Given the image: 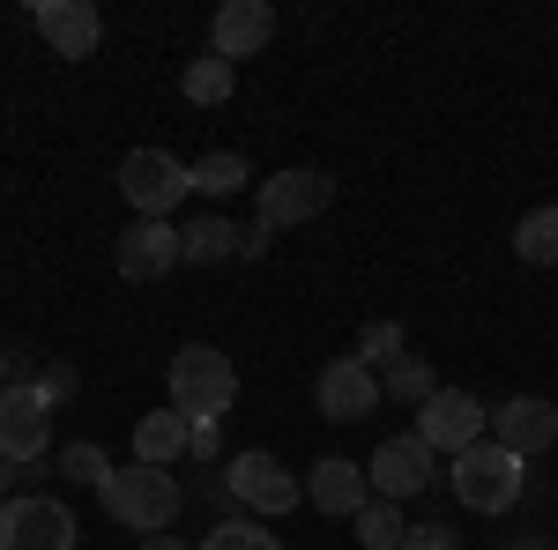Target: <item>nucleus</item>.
Listing matches in <instances>:
<instances>
[{
	"mask_svg": "<svg viewBox=\"0 0 558 550\" xmlns=\"http://www.w3.org/2000/svg\"><path fill=\"white\" fill-rule=\"evenodd\" d=\"M521 468L529 462H514L499 439H476L470 454H454V476H447V484H454V499H462L470 513H507L521 491H529Z\"/></svg>",
	"mask_w": 558,
	"mask_h": 550,
	"instance_id": "obj_3",
	"label": "nucleus"
},
{
	"mask_svg": "<svg viewBox=\"0 0 558 550\" xmlns=\"http://www.w3.org/2000/svg\"><path fill=\"white\" fill-rule=\"evenodd\" d=\"M350 357H357V365H373V372H395V365H402V357H410V335H402V320H373V328H365V335H357V350H350Z\"/></svg>",
	"mask_w": 558,
	"mask_h": 550,
	"instance_id": "obj_22",
	"label": "nucleus"
},
{
	"mask_svg": "<svg viewBox=\"0 0 558 550\" xmlns=\"http://www.w3.org/2000/svg\"><path fill=\"white\" fill-rule=\"evenodd\" d=\"M223 484H231V499L254 513V521H276V513L305 506V484L276 462V454H239V462L223 468Z\"/></svg>",
	"mask_w": 558,
	"mask_h": 550,
	"instance_id": "obj_9",
	"label": "nucleus"
},
{
	"mask_svg": "<svg viewBox=\"0 0 558 550\" xmlns=\"http://www.w3.org/2000/svg\"><path fill=\"white\" fill-rule=\"evenodd\" d=\"M239 246H246V231H239V223H223V216L186 223V260H194V268H209V260H239Z\"/></svg>",
	"mask_w": 558,
	"mask_h": 550,
	"instance_id": "obj_19",
	"label": "nucleus"
},
{
	"mask_svg": "<svg viewBox=\"0 0 558 550\" xmlns=\"http://www.w3.org/2000/svg\"><path fill=\"white\" fill-rule=\"evenodd\" d=\"M0 550H75V513H68V499L15 491L0 506Z\"/></svg>",
	"mask_w": 558,
	"mask_h": 550,
	"instance_id": "obj_5",
	"label": "nucleus"
},
{
	"mask_svg": "<svg viewBox=\"0 0 558 550\" xmlns=\"http://www.w3.org/2000/svg\"><path fill=\"white\" fill-rule=\"evenodd\" d=\"M246 179H254V171H246L239 149H209V157L194 164V194H216V201H223V194H239Z\"/></svg>",
	"mask_w": 558,
	"mask_h": 550,
	"instance_id": "obj_21",
	"label": "nucleus"
},
{
	"mask_svg": "<svg viewBox=\"0 0 558 550\" xmlns=\"http://www.w3.org/2000/svg\"><path fill=\"white\" fill-rule=\"evenodd\" d=\"M336 201V179L328 171H305V164H291V171H276V179H260V209H254V223L276 239V231H291V223H313V216Z\"/></svg>",
	"mask_w": 558,
	"mask_h": 550,
	"instance_id": "obj_6",
	"label": "nucleus"
},
{
	"mask_svg": "<svg viewBox=\"0 0 558 550\" xmlns=\"http://www.w3.org/2000/svg\"><path fill=\"white\" fill-rule=\"evenodd\" d=\"M417 439H425L432 454H470L476 439H492V410L476 402L470 387H439L417 410Z\"/></svg>",
	"mask_w": 558,
	"mask_h": 550,
	"instance_id": "obj_7",
	"label": "nucleus"
},
{
	"mask_svg": "<svg viewBox=\"0 0 558 550\" xmlns=\"http://www.w3.org/2000/svg\"><path fill=\"white\" fill-rule=\"evenodd\" d=\"M179 89H186V105H223V97L239 89V68H231V60H216V52H202V60H186Z\"/></svg>",
	"mask_w": 558,
	"mask_h": 550,
	"instance_id": "obj_20",
	"label": "nucleus"
},
{
	"mask_svg": "<svg viewBox=\"0 0 558 550\" xmlns=\"http://www.w3.org/2000/svg\"><path fill=\"white\" fill-rule=\"evenodd\" d=\"M350 528H357V543H365V550H402V536H410L402 506H387V499H373V506L357 513Z\"/></svg>",
	"mask_w": 558,
	"mask_h": 550,
	"instance_id": "obj_23",
	"label": "nucleus"
},
{
	"mask_svg": "<svg viewBox=\"0 0 558 550\" xmlns=\"http://www.w3.org/2000/svg\"><path fill=\"white\" fill-rule=\"evenodd\" d=\"M15 499V462H0V506Z\"/></svg>",
	"mask_w": 558,
	"mask_h": 550,
	"instance_id": "obj_31",
	"label": "nucleus"
},
{
	"mask_svg": "<svg viewBox=\"0 0 558 550\" xmlns=\"http://www.w3.org/2000/svg\"><path fill=\"white\" fill-rule=\"evenodd\" d=\"M231 402H239V365L216 342H186L172 357V410L194 424H216Z\"/></svg>",
	"mask_w": 558,
	"mask_h": 550,
	"instance_id": "obj_2",
	"label": "nucleus"
},
{
	"mask_svg": "<svg viewBox=\"0 0 558 550\" xmlns=\"http://www.w3.org/2000/svg\"><path fill=\"white\" fill-rule=\"evenodd\" d=\"M134 550H186V543H179V536H142Z\"/></svg>",
	"mask_w": 558,
	"mask_h": 550,
	"instance_id": "obj_30",
	"label": "nucleus"
},
{
	"mask_svg": "<svg viewBox=\"0 0 558 550\" xmlns=\"http://www.w3.org/2000/svg\"><path fill=\"white\" fill-rule=\"evenodd\" d=\"M492 439H499L514 462H536L544 447H558V402H544V394L499 402V410H492Z\"/></svg>",
	"mask_w": 558,
	"mask_h": 550,
	"instance_id": "obj_13",
	"label": "nucleus"
},
{
	"mask_svg": "<svg viewBox=\"0 0 558 550\" xmlns=\"http://www.w3.org/2000/svg\"><path fill=\"white\" fill-rule=\"evenodd\" d=\"M0 387H15V372H8V350H0Z\"/></svg>",
	"mask_w": 558,
	"mask_h": 550,
	"instance_id": "obj_32",
	"label": "nucleus"
},
{
	"mask_svg": "<svg viewBox=\"0 0 558 550\" xmlns=\"http://www.w3.org/2000/svg\"><path fill=\"white\" fill-rule=\"evenodd\" d=\"M507 550H558V536H514Z\"/></svg>",
	"mask_w": 558,
	"mask_h": 550,
	"instance_id": "obj_29",
	"label": "nucleus"
},
{
	"mask_svg": "<svg viewBox=\"0 0 558 550\" xmlns=\"http://www.w3.org/2000/svg\"><path fill=\"white\" fill-rule=\"evenodd\" d=\"M305 499L320 513H336V521H357V513L373 506V484H365V468L343 462V454H328V462L305 476Z\"/></svg>",
	"mask_w": 558,
	"mask_h": 550,
	"instance_id": "obj_16",
	"label": "nucleus"
},
{
	"mask_svg": "<svg viewBox=\"0 0 558 550\" xmlns=\"http://www.w3.org/2000/svg\"><path fill=\"white\" fill-rule=\"evenodd\" d=\"M402 550H462V536H454V528H439V521H425V528H410V536H402Z\"/></svg>",
	"mask_w": 558,
	"mask_h": 550,
	"instance_id": "obj_28",
	"label": "nucleus"
},
{
	"mask_svg": "<svg viewBox=\"0 0 558 550\" xmlns=\"http://www.w3.org/2000/svg\"><path fill=\"white\" fill-rule=\"evenodd\" d=\"M45 447H52V410H45V394L31 380L0 387V462L31 468Z\"/></svg>",
	"mask_w": 558,
	"mask_h": 550,
	"instance_id": "obj_10",
	"label": "nucleus"
},
{
	"mask_svg": "<svg viewBox=\"0 0 558 550\" xmlns=\"http://www.w3.org/2000/svg\"><path fill=\"white\" fill-rule=\"evenodd\" d=\"M112 260H120L128 283H157V276H172L179 260H186V231L157 223V216H134L128 231H120V246H112Z\"/></svg>",
	"mask_w": 558,
	"mask_h": 550,
	"instance_id": "obj_11",
	"label": "nucleus"
},
{
	"mask_svg": "<svg viewBox=\"0 0 558 550\" xmlns=\"http://www.w3.org/2000/svg\"><path fill=\"white\" fill-rule=\"evenodd\" d=\"M186 447H194V417H179V410H149V417L134 424V462L172 468Z\"/></svg>",
	"mask_w": 558,
	"mask_h": 550,
	"instance_id": "obj_17",
	"label": "nucleus"
},
{
	"mask_svg": "<svg viewBox=\"0 0 558 550\" xmlns=\"http://www.w3.org/2000/svg\"><path fill=\"white\" fill-rule=\"evenodd\" d=\"M105 513L120 521V528H134V536H165L179 521V506H186V491H179L172 468H149V462H128L105 476Z\"/></svg>",
	"mask_w": 558,
	"mask_h": 550,
	"instance_id": "obj_1",
	"label": "nucleus"
},
{
	"mask_svg": "<svg viewBox=\"0 0 558 550\" xmlns=\"http://www.w3.org/2000/svg\"><path fill=\"white\" fill-rule=\"evenodd\" d=\"M202 550H283V543L260 528L254 513H239V521H216L209 536H202Z\"/></svg>",
	"mask_w": 558,
	"mask_h": 550,
	"instance_id": "obj_25",
	"label": "nucleus"
},
{
	"mask_svg": "<svg viewBox=\"0 0 558 550\" xmlns=\"http://www.w3.org/2000/svg\"><path fill=\"white\" fill-rule=\"evenodd\" d=\"M31 387L45 394V410H68V402H75V387H83V380H75V365H68V357H52V365H45V372H38Z\"/></svg>",
	"mask_w": 558,
	"mask_h": 550,
	"instance_id": "obj_27",
	"label": "nucleus"
},
{
	"mask_svg": "<svg viewBox=\"0 0 558 550\" xmlns=\"http://www.w3.org/2000/svg\"><path fill=\"white\" fill-rule=\"evenodd\" d=\"M120 194L134 201V216H157V223H172V209L194 194V164H179L172 149H128L120 157Z\"/></svg>",
	"mask_w": 558,
	"mask_h": 550,
	"instance_id": "obj_4",
	"label": "nucleus"
},
{
	"mask_svg": "<svg viewBox=\"0 0 558 550\" xmlns=\"http://www.w3.org/2000/svg\"><path fill=\"white\" fill-rule=\"evenodd\" d=\"M31 23H38V38L52 45L60 60H89V52L105 45V15H97L89 0H38Z\"/></svg>",
	"mask_w": 558,
	"mask_h": 550,
	"instance_id": "obj_14",
	"label": "nucleus"
},
{
	"mask_svg": "<svg viewBox=\"0 0 558 550\" xmlns=\"http://www.w3.org/2000/svg\"><path fill=\"white\" fill-rule=\"evenodd\" d=\"M432 476H439V454H432L417 431L380 439V447H373V462H365V484H373V499H387V506H402V499L432 491Z\"/></svg>",
	"mask_w": 558,
	"mask_h": 550,
	"instance_id": "obj_8",
	"label": "nucleus"
},
{
	"mask_svg": "<svg viewBox=\"0 0 558 550\" xmlns=\"http://www.w3.org/2000/svg\"><path fill=\"white\" fill-rule=\"evenodd\" d=\"M268 38H276V8H268V0H223L216 23H209V52H216V60H231V68L254 60Z\"/></svg>",
	"mask_w": 558,
	"mask_h": 550,
	"instance_id": "obj_15",
	"label": "nucleus"
},
{
	"mask_svg": "<svg viewBox=\"0 0 558 550\" xmlns=\"http://www.w3.org/2000/svg\"><path fill=\"white\" fill-rule=\"evenodd\" d=\"M380 394L410 402V410H425L432 394H439V380H432V365H425V357H402V365H395V372L380 380Z\"/></svg>",
	"mask_w": 558,
	"mask_h": 550,
	"instance_id": "obj_24",
	"label": "nucleus"
},
{
	"mask_svg": "<svg viewBox=\"0 0 558 550\" xmlns=\"http://www.w3.org/2000/svg\"><path fill=\"white\" fill-rule=\"evenodd\" d=\"M60 476H68V484H97V491H105V476H112V454H105L97 439H75V447L60 454Z\"/></svg>",
	"mask_w": 558,
	"mask_h": 550,
	"instance_id": "obj_26",
	"label": "nucleus"
},
{
	"mask_svg": "<svg viewBox=\"0 0 558 550\" xmlns=\"http://www.w3.org/2000/svg\"><path fill=\"white\" fill-rule=\"evenodd\" d=\"M514 254L529 268H558V201H544V209H529L514 223Z\"/></svg>",
	"mask_w": 558,
	"mask_h": 550,
	"instance_id": "obj_18",
	"label": "nucleus"
},
{
	"mask_svg": "<svg viewBox=\"0 0 558 550\" xmlns=\"http://www.w3.org/2000/svg\"><path fill=\"white\" fill-rule=\"evenodd\" d=\"M313 402H320V417H328V424L373 417V410H380V372L357 365V357H328V365H320V387H313Z\"/></svg>",
	"mask_w": 558,
	"mask_h": 550,
	"instance_id": "obj_12",
	"label": "nucleus"
}]
</instances>
